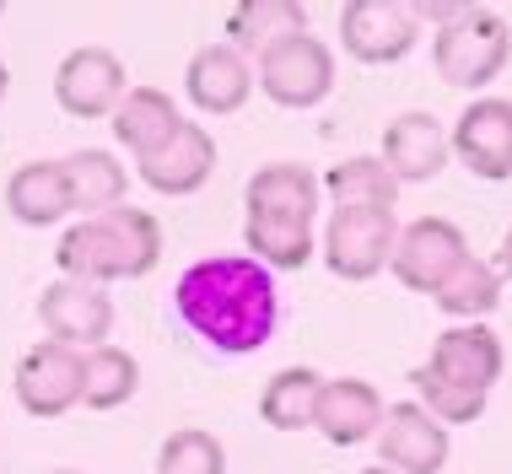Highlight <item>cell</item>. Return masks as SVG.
<instances>
[{"label":"cell","mask_w":512,"mask_h":474,"mask_svg":"<svg viewBox=\"0 0 512 474\" xmlns=\"http://www.w3.org/2000/svg\"><path fill=\"white\" fill-rule=\"evenodd\" d=\"M173 302H178V318L205 345H216L227 356H248L259 345H270L275 318H281L270 270L248 254L189 264L173 286Z\"/></svg>","instance_id":"obj_1"},{"label":"cell","mask_w":512,"mask_h":474,"mask_svg":"<svg viewBox=\"0 0 512 474\" xmlns=\"http://www.w3.org/2000/svg\"><path fill=\"white\" fill-rule=\"evenodd\" d=\"M318 178L302 162H265L243 189V243L265 270H302L318 237Z\"/></svg>","instance_id":"obj_2"},{"label":"cell","mask_w":512,"mask_h":474,"mask_svg":"<svg viewBox=\"0 0 512 474\" xmlns=\"http://www.w3.org/2000/svg\"><path fill=\"white\" fill-rule=\"evenodd\" d=\"M162 259V227L157 216L141 205H119L108 216H87L54 248L65 281H87V286H108V281H141L157 270Z\"/></svg>","instance_id":"obj_3"},{"label":"cell","mask_w":512,"mask_h":474,"mask_svg":"<svg viewBox=\"0 0 512 474\" xmlns=\"http://www.w3.org/2000/svg\"><path fill=\"white\" fill-rule=\"evenodd\" d=\"M512 60V27L496 17V11H475L469 6L464 17L442 22L432 38V65L448 87L459 92H480L491 87L496 76L507 71Z\"/></svg>","instance_id":"obj_4"},{"label":"cell","mask_w":512,"mask_h":474,"mask_svg":"<svg viewBox=\"0 0 512 474\" xmlns=\"http://www.w3.org/2000/svg\"><path fill=\"white\" fill-rule=\"evenodd\" d=\"M259 92L275 108H318L335 92V54L318 33H292L259 54Z\"/></svg>","instance_id":"obj_5"},{"label":"cell","mask_w":512,"mask_h":474,"mask_svg":"<svg viewBox=\"0 0 512 474\" xmlns=\"http://www.w3.org/2000/svg\"><path fill=\"white\" fill-rule=\"evenodd\" d=\"M394 243H399L394 211H335L324 237H318L329 275H335V281H351V286L389 270Z\"/></svg>","instance_id":"obj_6"},{"label":"cell","mask_w":512,"mask_h":474,"mask_svg":"<svg viewBox=\"0 0 512 474\" xmlns=\"http://www.w3.org/2000/svg\"><path fill=\"white\" fill-rule=\"evenodd\" d=\"M464 259H469L464 232L453 227V221H442V216H421V221H410V227H399L389 270H394V281L405 286V291L432 297V291L448 281Z\"/></svg>","instance_id":"obj_7"},{"label":"cell","mask_w":512,"mask_h":474,"mask_svg":"<svg viewBox=\"0 0 512 474\" xmlns=\"http://www.w3.org/2000/svg\"><path fill=\"white\" fill-rule=\"evenodd\" d=\"M421 38V22H415L410 6L399 0H351L340 11V44L356 65H394L405 60Z\"/></svg>","instance_id":"obj_8"},{"label":"cell","mask_w":512,"mask_h":474,"mask_svg":"<svg viewBox=\"0 0 512 474\" xmlns=\"http://www.w3.org/2000/svg\"><path fill=\"white\" fill-rule=\"evenodd\" d=\"M448 146L475 178L507 184L512 178V97H475L448 130Z\"/></svg>","instance_id":"obj_9"},{"label":"cell","mask_w":512,"mask_h":474,"mask_svg":"<svg viewBox=\"0 0 512 474\" xmlns=\"http://www.w3.org/2000/svg\"><path fill=\"white\" fill-rule=\"evenodd\" d=\"M124 92H130L124 87V65H119V54L103 49V44L71 49L60 60V71H54V103L71 119H108Z\"/></svg>","instance_id":"obj_10"},{"label":"cell","mask_w":512,"mask_h":474,"mask_svg":"<svg viewBox=\"0 0 512 474\" xmlns=\"http://www.w3.org/2000/svg\"><path fill=\"white\" fill-rule=\"evenodd\" d=\"M38 318H44L49 340L71 345V351H98L114 334V302H108V291L87 286V281H65V275L54 286H44Z\"/></svg>","instance_id":"obj_11"},{"label":"cell","mask_w":512,"mask_h":474,"mask_svg":"<svg viewBox=\"0 0 512 474\" xmlns=\"http://www.w3.org/2000/svg\"><path fill=\"white\" fill-rule=\"evenodd\" d=\"M378 458L394 474H442L448 469V426L432 421L415 399H399L383 410Z\"/></svg>","instance_id":"obj_12"},{"label":"cell","mask_w":512,"mask_h":474,"mask_svg":"<svg viewBox=\"0 0 512 474\" xmlns=\"http://www.w3.org/2000/svg\"><path fill=\"white\" fill-rule=\"evenodd\" d=\"M81 351L71 345H54V340H38L33 351L17 361V404L38 421H54V415L76 410L81 404Z\"/></svg>","instance_id":"obj_13"},{"label":"cell","mask_w":512,"mask_h":474,"mask_svg":"<svg viewBox=\"0 0 512 474\" xmlns=\"http://www.w3.org/2000/svg\"><path fill=\"white\" fill-rule=\"evenodd\" d=\"M502 367H507V351H502V340H496V329H486V324L442 329L432 340V361H426V372H432L437 383H453V388H464V394H491L496 378H502Z\"/></svg>","instance_id":"obj_14"},{"label":"cell","mask_w":512,"mask_h":474,"mask_svg":"<svg viewBox=\"0 0 512 474\" xmlns=\"http://www.w3.org/2000/svg\"><path fill=\"white\" fill-rule=\"evenodd\" d=\"M135 167H141V184L151 194L184 200V194H200L205 178L216 173V141H211V130H205V124L184 119V130H178L168 146L151 151V157L135 162Z\"/></svg>","instance_id":"obj_15"},{"label":"cell","mask_w":512,"mask_h":474,"mask_svg":"<svg viewBox=\"0 0 512 474\" xmlns=\"http://www.w3.org/2000/svg\"><path fill=\"white\" fill-rule=\"evenodd\" d=\"M383 394L367 378H329L318 388V410H313V431L335 448H362L367 437H378L383 426Z\"/></svg>","instance_id":"obj_16"},{"label":"cell","mask_w":512,"mask_h":474,"mask_svg":"<svg viewBox=\"0 0 512 474\" xmlns=\"http://www.w3.org/2000/svg\"><path fill=\"white\" fill-rule=\"evenodd\" d=\"M448 162H453V146H448V130L437 124V114L410 108V114L383 124V167H389L399 184H426Z\"/></svg>","instance_id":"obj_17"},{"label":"cell","mask_w":512,"mask_h":474,"mask_svg":"<svg viewBox=\"0 0 512 474\" xmlns=\"http://www.w3.org/2000/svg\"><path fill=\"white\" fill-rule=\"evenodd\" d=\"M184 92L200 114H238L254 97V71L232 44H205L195 49V60L184 71Z\"/></svg>","instance_id":"obj_18"},{"label":"cell","mask_w":512,"mask_h":474,"mask_svg":"<svg viewBox=\"0 0 512 474\" xmlns=\"http://www.w3.org/2000/svg\"><path fill=\"white\" fill-rule=\"evenodd\" d=\"M108 124H114V141L130 151L135 162H146L151 151H162L178 130H184V114H178V103L162 87H130L119 97V108L108 114Z\"/></svg>","instance_id":"obj_19"},{"label":"cell","mask_w":512,"mask_h":474,"mask_svg":"<svg viewBox=\"0 0 512 474\" xmlns=\"http://www.w3.org/2000/svg\"><path fill=\"white\" fill-rule=\"evenodd\" d=\"M6 211L22 221V227H54L76 211L71 205V184H65L60 162H22L17 173L6 178Z\"/></svg>","instance_id":"obj_20"},{"label":"cell","mask_w":512,"mask_h":474,"mask_svg":"<svg viewBox=\"0 0 512 474\" xmlns=\"http://www.w3.org/2000/svg\"><path fill=\"white\" fill-rule=\"evenodd\" d=\"M65 167V184H71V205L87 216H108L124 205V189H130V173H124L119 157H108V151L87 146V151H71V157H60Z\"/></svg>","instance_id":"obj_21"},{"label":"cell","mask_w":512,"mask_h":474,"mask_svg":"<svg viewBox=\"0 0 512 474\" xmlns=\"http://www.w3.org/2000/svg\"><path fill=\"white\" fill-rule=\"evenodd\" d=\"M292 33H308V6L297 0H238L227 11V38L238 54H265Z\"/></svg>","instance_id":"obj_22"},{"label":"cell","mask_w":512,"mask_h":474,"mask_svg":"<svg viewBox=\"0 0 512 474\" xmlns=\"http://www.w3.org/2000/svg\"><path fill=\"white\" fill-rule=\"evenodd\" d=\"M318 189L335 200V211H394L399 200V178L383 167V157H345L329 167Z\"/></svg>","instance_id":"obj_23"},{"label":"cell","mask_w":512,"mask_h":474,"mask_svg":"<svg viewBox=\"0 0 512 474\" xmlns=\"http://www.w3.org/2000/svg\"><path fill=\"white\" fill-rule=\"evenodd\" d=\"M318 388H324V378L313 367H281L259 394V421L270 431H308L318 410Z\"/></svg>","instance_id":"obj_24"},{"label":"cell","mask_w":512,"mask_h":474,"mask_svg":"<svg viewBox=\"0 0 512 474\" xmlns=\"http://www.w3.org/2000/svg\"><path fill=\"white\" fill-rule=\"evenodd\" d=\"M502 275H496V264H486V259H475L469 254L459 270L448 275L437 291H432V302L448 318H469V324H480L486 313H496V302H502Z\"/></svg>","instance_id":"obj_25"},{"label":"cell","mask_w":512,"mask_h":474,"mask_svg":"<svg viewBox=\"0 0 512 474\" xmlns=\"http://www.w3.org/2000/svg\"><path fill=\"white\" fill-rule=\"evenodd\" d=\"M135 388H141V367L130 351H119V345L87 351V361H81V404L87 410H119L135 399Z\"/></svg>","instance_id":"obj_26"},{"label":"cell","mask_w":512,"mask_h":474,"mask_svg":"<svg viewBox=\"0 0 512 474\" xmlns=\"http://www.w3.org/2000/svg\"><path fill=\"white\" fill-rule=\"evenodd\" d=\"M157 474H227V453L211 431L184 426L157 448Z\"/></svg>","instance_id":"obj_27"},{"label":"cell","mask_w":512,"mask_h":474,"mask_svg":"<svg viewBox=\"0 0 512 474\" xmlns=\"http://www.w3.org/2000/svg\"><path fill=\"white\" fill-rule=\"evenodd\" d=\"M410 388H415V404L442 426H469V421L486 415V394H464V388H453V383H437L426 367L410 372Z\"/></svg>","instance_id":"obj_28"},{"label":"cell","mask_w":512,"mask_h":474,"mask_svg":"<svg viewBox=\"0 0 512 474\" xmlns=\"http://www.w3.org/2000/svg\"><path fill=\"white\" fill-rule=\"evenodd\" d=\"M496 275H502V281H512V227L502 232V248H496Z\"/></svg>","instance_id":"obj_29"},{"label":"cell","mask_w":512,"mask_h":474,"mask_svg":"<svg viewBox=\"0 0 512 474\" xmlns=\"http://www.w3.org/2000/svg\"><path fill=\"white\" fill-rule=\"evenodd\" d=\"M11 92V71H6V60H0V97Z\"/></svg>","instance_id":"obj_30"},{"label":"cell","mask_w":512,"mask_h":474,"mask_svg":"<svg viewBox=\"0 0 512 474\" xmlns=\"http://www.w3.org/2000/svg\"><path fill=\"white\" fill-rule=\"evenodd\" d=\"M362 474H394V469H383V464H372V469H362Z\"/></svg>","instance_id":"obj_31"},{"label":"cell","mask_w":512,"mask_h":474,"mask_svg":"<svg viewBox=\"0 0 512 474\" xmlns=\"http://www.w3.org/2000/svg\"><path fill=\"white\" fill-rule=\"evenodd\" d=\"M49 474H87V469H49Z\"/></svg>","instance_id":"obj_32"}]
</instances>
